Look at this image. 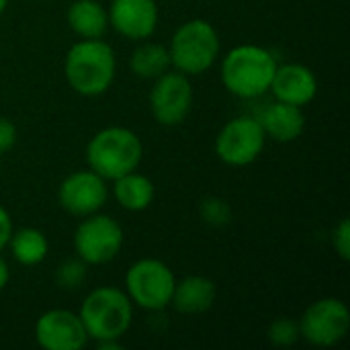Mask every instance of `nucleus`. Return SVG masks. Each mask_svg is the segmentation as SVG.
<instances>
[{"label":"nucleus","mask_w":350,"mask_h":350,"mask_svg":"<svg viewBox=\"0 0 350 350\" xmlns=\"http://www.w3.org/2000/svg\"><path fill=\"white\" fill-rule=\"evenodd\" d=\"M21 267H37L41 265L49 254V242L47 236L37 228H21L12 230V236L6 246Z\"/></svg>","instance_id":"20"},{"label":"nucleus","mask_w":350,"mask_h":350,"mask_svg":"<svg viewBox=\"0 0 350 350\" xmlns=\"http://www.w3.org/2000/svg\"><path fill=\"white\" fill-rule=\"evenodd\" d=\"M267 338L273 347H279V349H289L293 345H297L301 340V334H299V322L289 318V316H281V318H275L271 324H269V330H267Z\"/></svg>","instance_id":"23"},{"label":"nucleus","mask_w":350,"mask_h":350,"mask_svg":"<svg viewBox=\"0 0 350 350\" xmlns=\"http://www.w3.org/2000/svg\"><path fill=\"white\" fill-rule=\"evenodd\" d=\"M133 304L127 293L113 285L92 289L80 304L78 316L84 324L88 340L119 342L133 324Z\"/></svg>","instance_id":"3"},{"label":"nucleus","mask_w":350,"mask_h":350,"mask_svg":"<svg viewBox=\"0 0 350 350\" xmlns=\"http://www.w3.org/2000/svg\"><path fill=\"white\" fill-rule=\"evenodd\" d=\"M35 340L45 350H82L88 345V334L78 312L72 310H47L33 328Z\"/></svg>","instance_id":"12"},{"label":"nucleus","mask_w":350,"mask_h":350,"mask_svg":"<svg viewBox=\"0 0 350 350\" xmlns=\"http://www.w3.org/2000/svg\"><path fill=\"white\" fill-rule=\"evenodd\" d=\"M8 281H10V267H8V262L2 258V254H0V291L6 289Z\"/></svg>","instance_id":"27"},{"label":"nucleus","mask_w":350,"mask_h":350,"mask_svg":"<svg viewBox=\"0 0 350 350\" xmlns=\"http://www.w3.org/2000/svg\"><path fill=\"white\" fill-rule=\"evenodd\" d=\"M150 113L162 127H176L187 121L191 115L195 92L191 76L170 68L154 80V86L148 96Z\"/></svg>","instance_id":"10"},{"label":"nucleus","mask_w":350,"mask_h":350,"mask_svg":"<svg viewBox=\"0 0 350 350\" xmlns=\"http://www.w3.org/2000/svg\"><path fill=\"white\" fill-rule=\"evenodd\" d=\"M170 64L187 76L209 72L221 53V39L217 29L205 18H191L183 23L168 43Z\"/></svg>","instance_id":"5"},{"label":"nucleus","mask_w":350,"mask_h":350,"mask_svg":"<svg viewBox=\"0 0 350 350\" xmlns=\"http://www.w3.org/2000/svg\"><path fill=\"white\" fill-rule=\"evenodd\" d=\"M258 121L267 133V139L279 144H291L299 139L306 131V115L301 107L275 100L260 115Z\"/></svg>","instance_id":"16"},{"label":"nucleus","mask_w":350,"mask_h":350,"mask_svg":"<svg viewBox=\"0 0 350 350\" xmlns=\"http://www.w3.org/2000/svg\"><path fill=\"white\" fill-rule=\"evenodd\" d=\"M12 230H14L12 217H10V213L6 211V207L0 205V252L8 246V240H10V236H12Z\"/></svg>","instance_id":"26"},{"label":"nucleus","mask_w":350,"mask_h":350,"mask_svg":"<svg viewBox=\"0 0 350 350\" xmlns=\"http://www.w3.org/2000/svg\"><path fill=\"white\" fill-rule=\"evenodd\" d=\"M299 322L301 338L316 349H332L350 332L349 306L338 297H322L306 308Z\"/></svg>","instance_id":"8"},{"label":"nucleus","mask_w":350,"mask_h":350,"mask_svg":"<svg viewBox=\"0 0 350 350\" xmlns=\"http://www.w3.org/2000/svg\"><path fill=\"white\" fill-rule=\"evenodd\" d=\"M111 193L115 197V201L129 213H139L146 211L156 197V185L150 176L131 170L115 180H111Z\"/></svg>","instance_id":"18"},{"label":"nucleus","mask_w":350,"mask_h":350,"mask_svg":"<svg viewBox=\"0 0 350 350\" xmlns=\"http://www.w3.org/2000/svg\"><path fill=\"white\" fill-rule=\"evenodd\" d=\"M332 248L342 262L350 260V221L342 217L332 230Z\"/></svg>","instance_id":"24"},{"label":"nucleus","mask_w":350,"mask_h":350,"mask_svg":"<svg viewBox=\"0 0 350 350\" xmlns=\"http://www.w3.org/2000/svg\"><path fill=\"white\" fill-rule=\"evenodd\" d=\"M217 299V285L203 275H189L176 279L170 306L183 316L207 314Z\"/></svg>","instance_id":"15"},{"label":"nucleus","mask_w":350,"mask_h":350,"mask_svg":"<svg viewBox=\"0 0 350 350\" xmlns=\"http://www.w3.org/2000/svg\"><path fill=\"white\" fill-rule=\"evenodd\" d=\"M170 68L172 64H170L168 45L150 39L139 41V45L129 55V70L133 72V76L144 80H156Z\"/></svg>","instance_id":"19"},{"label":"nucleus","mask_w":350,"mask_h":350,"mask_svg":"<svg viewBox=\"0 0 350 350\" xmlns=\"http://www.w3.org/2000/svg\"><path fill=\"white\" fill-rule=\"evenodd\" d=\"M6 6H8V0H0V14L6 10Z\"/></svg>","instance_id":"28"},{"label":"nucleus","mask_w":350,"mask_h":350,"mask_svg":"<svg viewBox=\"0 0 350 350\" xmlns=\"http://www.w3.org/2000/svg\"><path fill=\"white\" fill-rule=\"evenodd\" d=\"M107 12L109 27L129 41L150 39L160 23L156 0H111Z\"/></svg>","instance_id":"13"},{"label":"nucleus","mask_w":350,"mask_h":350,"mask_svg":"<svg viewBox=\"0 0 350 350\" xmlns=\"http://www.w3.org/2000/svg\"><path fill=\"white\" fill-rule=\"evenodd\" d=\"M176 275L160 258H139L125 273V293L133 308L144 312H164L170 308Z\"/></svg>","instance_id":"6"},{"label":"nucleus","mask_w":350,"mask_h":350,"mask_svg":"<svg viewBox=\"0 0 350 350\" xmlns=\"http://www.w3.org/2000/svg\"><path fill=\"white\" fill-rule=\"evenodd\" d=\"M88 269L90 267L82 258H78V256L66 258L55 269L53 281H55L57 289H62V291H78L86 283V279H88Z\"/></svg>","instance_id":"21"},{"label":"nucleus","mask_w":350,"mask_h":350,"mask_svg":"<svg viewBox=\"0 0 350 350\" xmlns=\"http://www.w3.org/2000/svg\"><path fill=\"white\" fill-rule=\"evenodd\" d=\"M144 160L142 137L121 125L98 129L86 144V164L107 183L131 170H137Z\"/></svg>","instance_id":"4"},{"label":"nucleus","mask_w":350,"mask_h":350,"mask_svg":"<svg viewBox=\"0 0 350 350\" xmlns=\"http://www.w3.org/2000/svg\"><path fill=\"white\" fill-rule=\"evenodd\" d=\"M320 90L318 76L312 68L289 62V64H279L271 82V92L275 100L289 103L295 107H308Z\"/></svg>","instance_id":"14"},{"label":"nucleus","mask_w":350,"mask_h":350,"mask_svg":"<svg viewBox=\"0 0 350 350\" xmlns=\"http://www.w3.org/2000/svg\"><path fill=\"white\" fill-rule=\"evenodd\" d=\"M16 125L6 119V117H0V156L10 152L16 144Z\"/></svg>","instance_id":"25"},{"label":"nucleus","mask_w":350,"mask_h":350,"mask_svg":"<svg viewBox=\"0 0 350 350\" xmlns=\"http://www.w3.org/2000/svg\"><path fill=\"white\" fill-rule=\"evenodd\" d=\"M117 76L115 49L105 39H78L64 57V78L80 96L105 94Z\"/></svg>","instance_id":"1"},{"label":"nucleus","mask_w":350,"mask_h":350,"mask_svg":"<svg viewBox=\"0 0 350 350\" xmlns=\"http://www.w3.org/2000/svg\"><path fill=\"white\" fill-rule=\"evenodd\" d=\"M267 133L258 121V117L252 115H240L230 119L215 137V156L226 164L234 168L250 166L260 158L267 146Z\"/></svg>","instance_id":"9"},{"label":"nucleus","mask_w":350,"mask_h":350,"mask_svg":"<svg viewBox=\"0 0 350 350\" xmlns=\"http://www.w3.org/2000/svg\"><path fill=\"white\" fill-rule=\"evenodd\" d=\"M277 66V57L267 47L242 43L221 57V84L230 94L242 100L260 98L271 90Z\"/></svg>","instance_id":"2"},{"label":"nucleus","mask_w":350,"mask_h":350,"mask_svg":"<svg viewBox=\"0 0 350 350\" xmlns=\"http://www.w3.org/2000/svg\"><path fill=\"white\" fill-rule=\"evenodd\" d=\"M109 201V185L94 170L84 168L68 174L57 187V203L72 217L98 213Z\"/></svg>","instance_id":"11"},{"label":"nucleus","mask_w":350,"mask_h":350,"mask_svg":"<svg viewBox=\"0 0 350 350\" xmlns=\"http://www.w3.org/2000/svg\"><path fill=\"white\" fill-rule=\"evenodd\" d=\"M70 31L80 39H103L109 27V12L100 0H74L66 10Z\"/></svg>","instance_id":"17"},{"label":"nucleus","mask_w":350,"mask_h":350,"mask_svg":"<svg viewBox=\"0 0 350 350\" xmlns=\"http://www.w3.org/2000/svg\"><path fill=\"white\" fill-rule=\"evenodd\" d=\"M0 174H2V156H0Z\"/></svg>","instance_id":"29"},{"label":"nucleus","mask_w":350,"mask_h":350,"mask_svg":"<svg viewBox=\"0 0 350 350\" xmlns=\"http://www.w3.org/2000/svg\"><path fill=\"white\" fill-rule=\"evenodd\" d=\"M199 217L203 224L211 226V228H226L232 224V217H234V209L232 205L221 199V197H205L201 199L199 203Z\"/></svg>","instance_id":"22"},{"label":"nucleus","mask_w":350,"mask_h":350,"mask_svg":"<svg viewBox=\"0 0 350 350\" xmlns=\"http://www.w3.org/2000/svg\"><path fill=\"white\" fill-rule=\"evenodd\" d=\"M123 242L125 234L121 224L100 211L82 217L72 238L76 256L88 267H100L115 260L123 248Z\"/></svg>","instance_id":"7"}]
</instances>
